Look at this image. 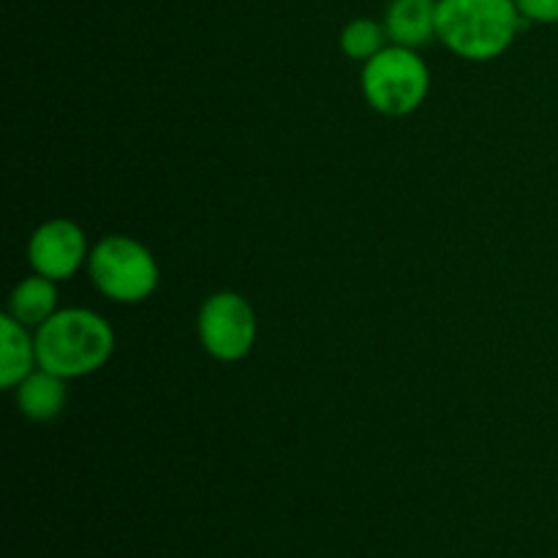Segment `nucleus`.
I'll list each match as a JSON object with an SVG mask.
<instances>
[{"label":"nucleus","mask_w":558,"mask_h":558,"mask_svg":"<svg viewBox=\"0 0 558 558\" xmlns=\"http://www.w3.org/2000/svg\"><path fill=\"white\" fill-rule=\"evenodd\" d=\"M439 0H390L385 11V31L390 44L420 49L436 38Z\"/></svg>","instance_id":"0eeeda50"},{"label":"nucleus","mask_w":558,"mask_h":558,"mask_svg":"<svg viewBox=\"0 0 558 558\" xmlns=\"http://www.w3.org/2000/svg\"><path fill=\"white\" fill-rule=\"evenodd\" d=\"M385 41H390L385 31V22L365 20V16L349 22L341 31V38H338L341 52L352 60H363V63L374 58V54H379L387 47Z\"/></svg>","instance_id":"9b49d317"},{"label":"nucleus","mask_w":558,"mask_h":558,"mask_svg":"<svg viewBox=\"0 0 558 558\" xmlns=\"http://www.w3.org/2000/svg\"><path fill=\"white\" fill-rule=\"evenodd\" d=\"M65 381L69 379L52 374V371L36 368L14 387L16 407L33 423H49V420L60 417V412L65 409V401H69Z\"/></svg>","instance_id":"1a4fd4ad"},{"label":"nucleus","mask_w":558,"mask_h":558,"mask_svg":"<svg viewBox=\"0 0 558 558\" xmlns=\"http://www.w3.org/2000/svg\"><path fill=\"white\" fill-rule=\"evenodd\" d=\"M196 332L213 360L240 363L251 354L259 332L254 305L238 292L210 294L196 316Z\"/></svg>","instance_id":"39448f33"},{"label":"nucleus","mask_w":558,"mask_h":558,"mask_svg":"<svg viewBox=\"0 0 558 558\" xmlns=\"http://www.w3.org/2000/svg\"><path fill=\"white\" fill-rule=\"evenodd\" d=\"M515 3L526 22L558 25V0H515Z\"/></svg>","instance_id":"f8f14e48"},{"label":"nucleus","mask_w":558,"mask_h":558,"mask_svg":"<svg viewBox=\"0 0 558 558\" xmlns=\"http://www.w3.org/2000/svg\"><path fill=\"white\" fill-rule=\"evenodd\" d=\"M87 272L98 292L120 305H134L158 289V262L153 251L129 234H107L90 248Z\"/></svg>","instance_id":"20e7f679"},{"label":"nucleus","mask_w":558,"mask_h":558,"mask_svg":"<svg viewBox=\"0 0 558 558\" xmlns=\"http://www.w3.org/2000/svg\"><path fill=\"white\" fill-rule=\"evenodd\" d=\"M114 352V330L90 308H63L36 327L38 368L63 379L96 374Z\"/></svg>","instance_id":"f03ea898"},{"label":"nucleus","mask_w":558,"mask_h":558,"mask_svg":"<svg viewBox=\"0 0 558 558\" xmlns=\"http://www.w3.org/2000/svg\"><path fill=\"white\" fill-rule=\"evenodd\" d=\"M360 90L374 112L385 118H407L428 98L430 71L417 49L390 44L363 63Z\"/></svg>","instance_id":"7ed1b4c3"},{"label":"nucleus","mask_w":558,"mask_h":558,"mask_svg":"<svg viewBox=\"0 0 558 558\" xmlns=\"http://www.w3.org/2000/svg\"><path fill=\"white\" fill-rule=\"evenodd\" d=\"M36 368V332H31V327L16 322L14 316L3 314L0 319V387L14 390Z\"/></svg>","instance_id":"6e6552de"},{"label":"nucleus","mask_w":558,"mask_h":558,"mask_svg":"<svg viewBox=\"0 0 558 558\" xmlns=\"http://www.w3.org/2000/svg\"><path fill=\"white\" fill-rule=\"evenodd\" d=\"M90 259L87 234L71 218H49L41 227L33 229L27 243V262L33 272L52 281H69Z\"/></svg>","instance_id":"423d86ee"},{"label":"nucleus","mask_w":558,"mask_h":558,"mask_svg":"<svg viewBox=\"0 0 558 558\" xmlns=\"http://www.w3.org/2000/svg\"><path fill=\"white\" fill-rule=\"evenodd\" d=\"M526 25L515 0H439L436 11V38L474 63L505 54Z\"/></svg>","instance_id":"f257e3e1"},{"label":"nucleus","mask_w":558,"mask_h":558,"mask_svg":"<svg viewBox=\"0 0 558 558\" xmlns=\"http://www.w3.org/2000/svg\"><path fill=\"white\" fill-rule=\"evenodd\" d=\"M58 281L33 272V276L22 278L14 287L5 314L14 316V319L22 322L25 327H33V330H36V327H41L44 322L52 314H58Z\"/></svg>","instance_id":"9d476101"}]
</instances>
